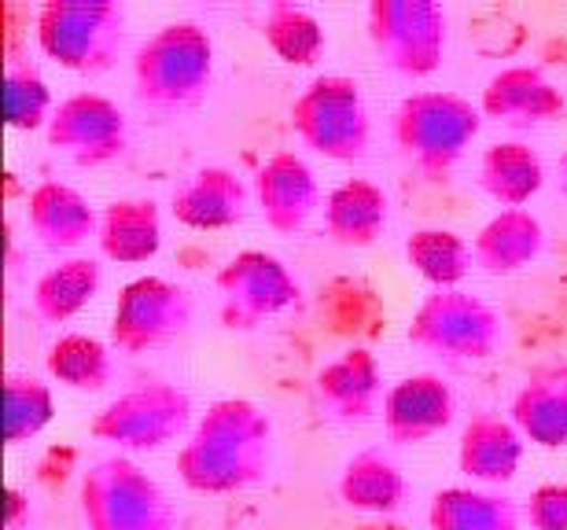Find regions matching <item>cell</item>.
Masks as SVG:
<instances>
[{
	"instance_id": "23",
	"label": "cell",
	"mask_w": 567,
	"mask_h": 530,
	"mask_svg": "<svg viewBox=\"0 0 567 530\" xmlns=\"http://www.w3.org/2000/svg\"><path fill=\"white\" fill-rule=\"evenodd\" d=\"M100 254L118 266H141L152 262L163 247V210L147 196L111 199L100 210V232H96Z\"/></svg>"
},
{
	"instance_id": "6",
	"label": "cell",
	"mask_w": 567,
	"mask_h": 530,
	"mask_svg": "<svg viewBox=\"0 0 567 530\" xmlns=\"http://www.w3.org/2000/svg\"><path fill=\"white\" fill-rule=\"evenodd\" d=\"M405 340L446 365H480L502 351L505 318L486 299L464 288L431 291L416 306Z\"/></svg>"
},
{
	"instance_id": "8",
	"label": "cell",
	"mask_w": 567,
	"mask_h": 530,
	"mask_svg": "<svg viewBox=\"0 0 567 530\" xmlns=\"http://www.w3.org/2000/svg\"><path fill=\"white\" fill-rule=\"evenodd\" d=\"M192 413L196 402L181 383L144 380L111 398L89 420V435L96 443L118 446V454H155L188 432Z\"/></svg>"
},
{
	"instance_id": "9",
	"label": "cell",
	"mask_w": 567,
	"mask_h": 530,
	"mask_svg": "<svg viewBox=\"0 0 567 530\" xmlns=\"http://www.w3.org/2000/svg\"><path fill=\"white\" fill-rule=\"evenodd\" d=\"M365 27L377 55L402 77H427L446 60L450 15L435 0H372Z\"/></svg>"
},
{
	"instance_id": "15",
	"label": "cell",
	"mask_w": 567,
	"mask_h": 530,
	"mask_svg": "<svg viewBox=\"0 0 567 530\" xmlns=\"http://www.w3.org/2000/svg\"><path fill=\"white\" fill-rule=\"evenodd\" d=\"M255 199L269 229L277 236H295L310 225L321 207V185H317L313 166L299 152H277L258 166Z\"/></svg>"
},
{
	"instance_id": "35",
	"label": "cell",
	"mask_w": 567,
	"mask_h": 530,
	"mask_svg": "<svg viewBox=\"0 0 567 530\" xmlns=\"http://www.w3.org/2000/svg\"><path fill=\"white\" fill-rule=\"evenodd\" d=\"M557 185H560V196L567 199V152L560 155V163H557Z\"/></svg>"
},
{
	"instance_id": "13",
	"label": "cell",
	"mask_w": 567,
	"mask_h": 530,
	"mask_svg": "<svg viewBox=\"0 0 567 530\" xmlns=\"http://www.w3.org/2000/svg\"><path fill=\"white\" fill-rule=\"evenodd\" d=\"M457 420V394L439 372H410L388 387L383 435L391 446H421Z\"/></svg>"
},
{
	"instance_id": "14",
	"label": "cell",
	"mask_w": 567,
	"mask_h": 530,
	"mask_svg": "<svg viewBox=\"0 0 567 530\" xmlns=\"http://www.w3.org/2000/svg\"><path fill=\"white\" fill-rule=\"evenodd\" d=\"M317 405L336 424H369L383 409V368L369 346H347L313 380Z\"/></svg>"
},
{
	"instance_id": "29",
	"label": "cell",
	"mask_w": 567,
	"mask_h": 530,
	"mask_svg": "<svg viewBox=\"0 0 567 530\" xmlns=\"http://www.w3.org/2000/svg\"><path fill=\"white\" fill-rule=\"evenodd\" d=\"M262 38L274 55L288 66H313L328 49V33L310 8L274 0L262 11Z\"/></svg>"
},
{
	"instance_id": "26",
	"label": "cell",
	"mask_w": 567,
	"mask_h": 530,
	"mask_svg": "<svg viewBox=\"0 0 567 530\" xmlns=\"http://www.w3.org/2000/svg\"><path fill=\"white\" fill-rule=\"evenodd\" d=\"M480 188L502 210H519L546 188V163L527 141H497L480 159Z\"/></svg>"
},
{
	"instance_id": "16",
	"label": "cell",
	"mask_w": 567,
	"mask_h": 530,
	"mask_svg": "<svg viewBox=\"0 0 567 530\" xmlns=\"http://www.w3.org/2000/svg\"><path fill=\"white\" fill-rule=\"evenodd\" d=\"M564 107H567L564 93L535 63L502 66V71L483 85V100H480L483 118H494L513 129H530V126L557 122L564 115Z\"/></svg>"
},
{
	"instance_id": "7",
	"label": "cell",
	"mask_w": 567,
	"mask_h": 530,
	"mask_svg": "<svg viewBox=\"0 0 567 530\" xmlns=\"http://www.w3.org/2000/svg\"><path fill=\"white\" fill-rule=\"evenodd\" d=\"M295 137L321 159L361 163L372 144L365 93L347 74H317L288 111Z\"/></svg>"
},
{
	"instance_id": "21",
	"label": "cell",
	"mask_w": 567,
	"mask_h": 530,
	"mask_svg": "<svg viewBox=\"0 0 567 530\" xmlns=\"http://www.w3.org/2000/svg\"><path fill=\"white\" fill-rule=\"evenodd\" d=\"M546 251V225L527 207L497 210L472 236V266L486 277H513L535 266Z\"/></svg>"
},
{
	"instance_id": "30",
	"label": "cell",
	"mask_w": 567,
	"mask_h": 530,
	"mask_svg": "<svg viewBox=\"0 0 567 530\" xmlns=\"http://www.w3.org/2000/svg\"><path fill=\"white\" fill-rule=\"evenodd\" d=\"M405 262L427 280L431 291H450L461 288V280L468 277L472 243L453 229L427 225V229H413L405 236Z\"/></svg>"
},
{
	"instance_id": "33",
	"label": "cell",
	"mask_w": 567,
	"mask_h": 530,
	"mask_svg": "<svg viewBox=\"0 0 567 530\" xmlns=\"http://www.w3.org/2000/svg\"><path fill=\"white\" fill-rule=\"evenodd\" d=\"M530 530H567V482H542L524 505Z\"/></svg>"
},
{
	"instance_id": "24",
	"label": "cell",
	"mask_w": 567,
	"mask_h": 530,
	"mask_svg": "<svg viewBox=\"0 0 567 530\" xmlns=\"http://www.w3.org/2000/svg\"><path fill=\"white\" fill-rule=\"evenodd\" d=\"M336 493L347 509L365 516H394L405 505V476L388 449L369 446L347 460L336 479Z\"/></svg>"
},
{
	"instance_id": "28",
	"label": "cell",
	"mask_w": 567,
	"mask_h": 530,
	"mask_svg": "<svg viewBox=\"0 0 567 530\" xmlns=\"http://www.w3.org/2000/svg\"><path fill=\"white\" fill-rule=\"evenodd\" d=\"M44 368L49 376L60 383V387L74 391V394H100L115 380V357H111V346L96 335H60L49 354H44Z\"/></svg>"
},
{
	"instance_id": "4",
	"label": "cell",
	"mask_w": 567,
	"mask_h": 530,
	"mask_svg": "<svg viewBox=\"0 0 567 530\" xmlns=\"http://www.w3.org/2000/svg\"><path fill=\"white\" fill-rule=\"evenodd\" d=\"M41 52L63 71L96 77L118 63L130 33L122 0H44L33 15Z\"/></svg>"
},
{
	"instance_id": "20",
	"label": "cell",
	"mask_w": 567,
	"mask_h": 530,
	"mask_svg": "<svg viewBox=\"0 0 567 530\" xmlns=\"http://www.w3.org/2000/svg\"><path fill=\"white\" fill-rule=\"evenodd\" d=\"M508 416L530 446H567V361H542L530 368L513 394Z\"/></svg>"
},
{
	"instance_id": "34",
	"label": "cell",
	"mask_w": 567,
	"mask_h": 530,
	"mask_svg": "<svg viewBox=\"0 0 567 530\" xmlns=\"http://www.w3.org/2000/svg\"><path fill=\"white\" fill-rule=\"evenodd\" d=\"M27 509H30L27 493L11 487V490H8V530H22V523H30Z\"/></svg>"
},
{
	"instance_id": "25",
	"label": "cell",
	"mask_w": 567,
	"mask_h": 530,
	"mask_svg": "<svg viewBox=\"0 0 567 530\" xmlns=\"http://www.w3.org/2000/svg\"><path fill=\"white\" fill-rule=\"evenodd\" d=\"M100 288H104V266L89 254H71L38 277L30 310L41 324H66L100 295Z\"/></svg>"
},
{
	"instance_id": "5",
	"label": "cell",
	"mask_w": 567,
	"mask_h": 530,
	"mask_svg": "<svg viewBox=\"0 0 567 530\" xmlns=\"http://www.w3.org/2000/svg\"><path fill=\"white\" fill-rule=\"evenodd\" d=\"M85 530H177L174 498L130 454L93 460L78 482Z\"/></svg>"
},
{
	"instance_id": "18",
	"label": "cell",
	"mask_w": 567,
	"mask_h": 530,
	"mask_svg": "<svg viewBox=\"0 0 567 530\" xmlns=\"http://www.w3.org/2000/svg\"><path fill=\"white\" fill-rule=\"evenodd\" d=\"M524 446H527V438L513 424V416L480 409L461 427L457 468H461V476H468L472 482L505 487V482L516 479L519 465H524Z\"/></svg>"
},
{
	"instance_id": "19",
	"label": "cell",
	"mask_w": 567,
	"mask_h": 530,
	"mask_svg": "<svg viewBox=\"0 0 567 530\" xmlns=\"http://www.w3.org/2000/svg\"><path fill=\"white\" fill-rule=\"evenodd\" d=\"M27 225L44 251L66 254L100 232V214L66 180H41L27 196Z\"/></svg>"
},
{
	"instance_id": "17",
	"label": "cell",
	"mask_w": 567,
	"mask_h": 530,
	"mask_svg": "<svg viewBox=\"0 0 567 530\" xmlns=\"http://www.w3.org/2000/svg\"><path fill=\"white\" fill-rule=\"evenodd\" d=\"M247 207H251V188L229 166H199L169 196V214L177 218V225L196 232L233 229L247 218Z\"/></svg>"
},
{
	"instance_id": "27",
	"label": "cell",
	"mask_w": 567,
	"mask_h": 530,
	"mask_svg": "<svg viewBox=\"0 0 567 530\" xmlns=\"http://www.w3.org/2000/svg\"><path fill=\"white\" fill-rule=\"evenodd\" d=\"M431 530H519L524 512L513 498L475 487H446L431 498Z\"/></svg>"
},
{
	"instance_id": "31",
	"label": "cell",
	"mask_w": 567,
	"mask_h": 530,
	"mask_svg": "<svg viewBox=\"0 0 567 530\" xmlns=\"http://www.w3.org/2000/svg\"><path fill=\"white\" fill-rule=\"evenodd\" d=\"M55 420V394L33 372H8L4 376V438L8 446H22L38 438Z\"/></svg>"
},
{
	"instance_id": "1",
	"label": "cell",
	"mask_w": 567,
	"mask_h": 530,
	"mask_svg": "<svg viewBox=\"0 0 567 530\" xmlns=\"http://www.w3.org/2000/svg\"><path fill=\"white\" fill-rule=\"evenodd\" d=\"M274 420L262 405L218 398L199 413L188 443L177 449V479L207 498L251 490L274 471Z\"/></svg>"
},
{
	"instance_id": "12",
	"label": "cell",
	"mask_w": 567,
	"mask_h": 530,
	"mask_svg": "<svg viewBox=\"0 0 567 530\" xmlns=\"http://www.w3.org/2000/svg\"><path fill=\"white\" fill-rule=\"evenodd\" d=\"M52 152L66 155L78 166H107L118 163L130 152V118L115 100L104 93H71L55 104V115L44 129Z\"/></svg>"
},
{
	"instance_id": "32",
	"label": "cell",
	"mask_w": 567,
	"mask_h": 530,
	"mask_svg": "<svg viewBox=\"0 0 567 530\" xmlns=\"http://www.w3.org/2000/svg\"><path fill=\"white\" fill-rule=\"evenodd\" d=\"M4 111H8V126L19 133L49 129V122L55 115L52 89L38 71V63H30L27 55H11L4 66Z\"/></svg>"
},
{
	"instance_id": "11",
	"label": "cell",
	"mask_w": 567,
	"mask_h": 530,
	"mask_svg": "<svg viewBox=\"0 0 567 530\" xmlns=\"http://www.w3.org/2000/svg\"><path fill=\"white\" fill-rule=\"evenodd\" d=\"M214 288L221 295L218 318L229 332H255L266 321L280 318L302 295L299 277L288 262L269 251H240L218 269Z\"/></svg>"
},
{
	"instance_id": "10",
	"label": "cell",
	"mask_w": 567,
	"mask_h": 530,
	"mask_svg": "<svg viewBox=\"0 0 567 530\" xmlns=\"http://www.w3.org/2000/svg\"><path fill=\"white\" fill-rule=\"evenodd\" d=\"M196 321V295L166 277H137L118 291L111 313V346L141 357L185 340Z\"/></svg>"
},
{
	"instance_id": "22",
	"label": "cell",
	"mask_w": 567,
	"mask_h": 530,
	"mask_svg": "<svg viewBox=\"0 0 567 530\" xmlns=\"http://www.w3.org/2000/svg\"><path fill=\"white\" fill-rule=\"evenodd\" d=\"M391 225V199L377 180L347 177L324 196V236L347 251H365L380 243Z\"/></svg>"
},
{
	"instance_id": "2",
	"label": "cell",
	"mask_w": 567,
	"mask_h": 530,
	"mask_svg": "<svg viewBox=\"0 0 567 530\" xmlns=\"http://www.w3.org/2000/svg\"><path fill=\"white\" fill-rule=\"evenodd\" d=\"M214 85V38L207 27L177 19L158 27L133 52V93L144 107L188 111Z\"/></svg>"
},
{
	"instance_id": "3",
	"label": "cell",
	"mask_w": 567,
	"mask_h": 530,
	"mask_svg": "<svg viewBox=\"0 0 567 530\" xmlns=\"http://www.w3.org/2000/svg\"><path fill=\"white\" fill-rule=\"evenodd\" d=\"M483 129V111L446 89H421L410 93L394 107L391 137L402 159L421 170L424 177L439 180L457 170L464 152Z\"/></svg>"
}]
</instances>
